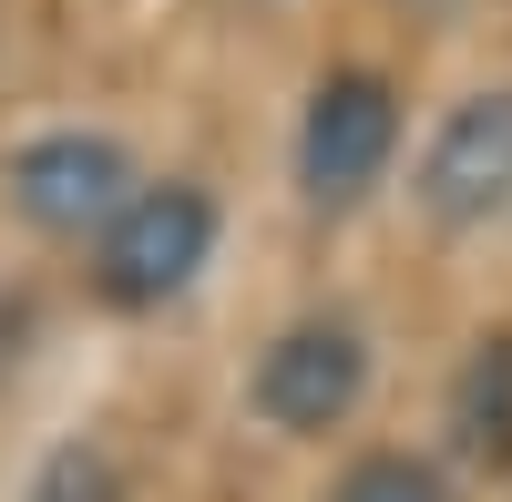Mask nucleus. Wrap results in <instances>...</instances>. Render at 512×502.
<instances>
[{
  "mask_svg": "<svg viewBox=\"0 0 512 502\" xmlns=\"http://www.w3.org/2000/svg\"><path fill=\"white\" fill-rule=\"evenodd\" d=\"M216 257V205L205 185H134L93 236V298L103 308H164Z\"/></svg>",
  "mask_w": 512,
  "mask_h": 502,
  "instance_id": "f257e3e1",
  "label": "nucleus"
},
{
  "mask_svg": "<svg viewBox=\"0 0 512 502\" xmlns=\"http://www.w3.org/2000/svg\"><path fill=\"white\" fill-rule=\"evenodd\" d=\"M390 154H400V93L379 72H328L308 93V123H297V195L318 216H349L390 175Z\"/></svg>",
  "mask_w": 512,
  "mask_h": 502,
  "instance_id": "f03ea898",
  "label": "nucleus"
},
{
  "mask_svg": "<svg viewBox=\"0 0 512 502\" xmlns=\"http://www.w3.org/2000/svg\"><path fill=\"white\" fill-rule=\"evenodd\" d=\"M359 390H369V339L349 318H297V328H277L267 339V359H256V421L267 431H287V441H318V431H338L359 410Z\"/></svg>",
  "mask_w": 512,
  "mask_h": 502,
  "instance_id": "7ed1b4c3",
  "label": "nucleus"
},
{
  "mask_svg": "<svg viewBox=\"0 0 512 502\" xmlns=\"http://www.w3.org/2000/svg\"><path fill=\"white\" fill-rule=\"evenodd\" d=\"M0 185L41 236H103V216L134 195V164H123L113 134H31Z\"/></svg>",
  "mask_w": 512,
  "mask_h": 502,
  "instance_id": "20e7f679",
  "label": "nucleus"
},
{
  "mask_svg": "<svg viewBox=\"0 0 512 502\" xmlns=\"http://www.w3.org/2000/svg\"><path fill=\"white\" fill-rule=\"evenodd\" d=\"M420 205H431V226H482L512 205V82L441 113L431 154H420Z\"/></svg>",
  "mask_w": 512,
  "mask_h": 502,
  "instance_id": "39448f33",
  "label": "nucleus"
},
{
  "mask_svg": "<svg viewBox=\"0 0 512 502\" xmlns=\"http://www.w3.org/2000/svg\"><path fill=\"white\" fill-rule=\"evenodd\" d=\"M451 441H461V462L512 472V339L472 349V369H461V390H451Z\"/></svg>",
  "mask_w": 512,
  "mask_h": 502,
  "instance_id": "423d86ee",
  "label": "nucleus"
},
{
  "mask_svg": "<svg viewBox=\"0 0 512 502\" xmlns=\"http://www.w3.org/2000/svg\"><path fill=\"white\" fill-rule=\"evenodd\" d=\"M328 502H461L431 462H410V451H369V462H349L328 482Z\"/></svg>",
  "mask_w": 512,
  "mask_h": 502,
  "instance_id": "0eeeda50",
  "label": "nucleus"
},
{
  "mask_svg": "<svg viewBox=\"0 0 512 502\" xmlns=\"http://www.w3.org/2000/svg\"><path fill=\"white\" fill-rule=\"evenodd\" d=\"M31 502H123V472H113L103 441H72V451H52V462H41Z\"/></svg>",
  "mask_w": 512,
  "mask_h": 502,
  "instance_id": "6e6552de",
  "label": "nucleus"
}]
</instances>
